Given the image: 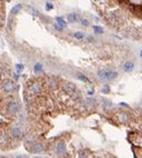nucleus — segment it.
<instances>
[{
    "label": "nucleus",
    "mask_w": 142,
    "mask_h": 158,
    "mask_svg": "<svg viewBox=\"0 0 142 158\" xmlns=\"http://www.w3.org/2000/svg\"><path fill=\"white\" fill-rule=\"evenodd\" d=\"M45 8H46V10H52V9H53V4L50 3V2H48V3H46Z\"/></svg>",
    "instance_id": "412c9836"
},
{
    "label": "nucleus",
    "mask_w": 142,
    "mask_h": 158,
    "mask_svg": "<svg viewBox=\"0 0 142 158\" xmlns=\"http://www.w3.org/2000/svg\"><path fill=\"white\" fill-rule=\"evenodd\" d=\"M8 110H10L12 113H16L19 111V104L16 101H10L8 105Z\"/></svg>",
    "instance_id": "423d86ee"
},
{
    "label": "nucleus",
    "mask_w": 142,
    "mask_h": 158,
    "mask_svg": "<svg viewBox=\"0 0 142 158\" xmlns=\"http://www.w3.org/2000/svg\"><path fill=\"white\" fill-rule=\"evenodd\" d=\"M56 149L58 151H61V153H63V151H65V146H64L62 142H58V144H57V146H56Z\"/></svg>",
    "instance_id": "ddd939ff"
},
{
    "label": "nucleus",
    "mask_w": 142,
    "mask_h": 158,
    "mask_svg": "<svg viewBox=\"0 0 142 158\" xmlns=\"http://www.w3.org/2000/svg\"><path fill=\"white\" fill-rule=\"evenodd\" d=\"M93 29L95 30V32H96V33H102V32H103V29H102L101 27H99V26H94V27H93Z\"/></svg>",
    "instance_id": "2eb2a0df"
},
{
    "label": "nucleus",
    "mask_w": 142,
    "mask_h": 158,
    "mask_svg": "<svg viewBox=\"0 0 142 158\" xmlns=\"http://www.w3.org/2000/svg\"><path fill=\"white\" fill-rule=\"evenodd\" d=\"M96 1H99V2H104L105 0H96Z\"/></svg>",
    "instance_id": "b1692460"
},
{
    "label": "nucleus",
    "mask_w": 142,
    "mask_h": 158,
    "mask_svg": "<svg viewBox=\"0 0 142 158\" xmlns=\"http://www.w3.org/2000/svg\"><path fill=\"white\" fill-rule=\"evenodd\" d=\"M102 92H104V93L110 92V88H108V86H103V87H102Z\"/></svg>",
    "instance_id": "f3484780"
},
{
    "label": "nucleus",
    "mask_w": 142,
    "mask_h": 158,
    "mask_svg": "<svg viewBox=\"0 0 142 158\" xmlns=\"http://www.w3.org/2000/svg\"><path fill=\"white\" fill-rule=\"evenodd\" d=\"M99 77L103 80H107V81H111V80H114L115 78L117 77V73L115 71H108V70H100L99 71Z\"/></svg>",
    "instance_id": "f257e3e1"
},
{
    "label": "nucleus",
    "mask_w": 142,
    "mask_h": 158,
    "mask_svg": "<svg viewBox=\"0 0 142 158\" xmlns=\"http://www.w3.org/2000/svg\"><path fill=\"white\" fill-rule=\"evenodd\" d=\"M129 115L128 113H120L119 115H117V119H119V121L120 122H128L129 121Z\"/></svg>",
    "instance_id": "0eeeda50"
},
{
    "label": "nucleus",
    "mask_w": 142,
    "mask_h": 158,
    "mask_svg": "<svg viewBox=\"0 0 142 158\" xmlns=\"http://www.w3.org/2000/svg\"><path fill=\"white\" fill-rule=\"evenodd\" d=\"M78 15H76V13H68L67 15V20L70 22H76L78 21Z\"/></svg>",
    "instance_id": "1a4fd4ad"
},
{
    "label": "nucleus",
    "mask_w": 142,
    "mask_h": 158,
    "mask_svg": "<svg viewBox=\"0 0 142 158\" xmlns=\"http://www.w3.org/2000/svg\"><path fill=\"white\" fill-rule=\"evenodd\" d=\"M63 89H64V91H66L67 93L72 95L76 88H75V85L72 84V82H65V84L63 85Z\"/></svg>",
    "instance_id": "20e7f679"
},
{
    "label": "nucleus",
    "mask_w": 142,
    "mask_h": 158,
    "mask_svg": "<svg viewBox=\"0 0 142 158\" xmlns=\"http://www.w3.org/2000/svg\"><path fill=\"white\" fill-rule=\"evenodd\" d=\"M55 28H56L57 29V30H58V31H62V29H63V28H62V27L61 26H58V24H55Z\"/></svg>",
    "instance_id": "5701e85b"
},
{
    "label": "nucleus",
    "mask_w": 142,
    "mask_h": 158,
    "mask_svg": "<svg viewBox=\"0 0 142 158\" xmlns=\"http://www.w3.org/2000/svg\"><path fill=\"white\" fill-rule=\"evenodd\" d=\"M40 92V85L38 82H33L29 87H28V93L30 96H36Z\"/></svg>",
    "instance_id": "7ed1b4c3"
},
{
    "label": "nucleus",
    "mask_w": 142,
    "mask_h": 158,
    "mask_svg": "<svg viewBox=\"0 0 142 158\" xmlns=\"http://www.w3.org/2000/svg\"><path fill=\"white\" fill-rule=\"evenodd\" d=\"M43 149H44V147H43V145H41V144H35V142H34V144L30 146L29 150H30V153L38 154V153H40V151H43Z\"/></svg>",
    "instance_id": "39448f33"
},
{
    "label": "nucleus",
    "mask_w": 142,
    "mask_h": 158,
    "mask_svg": "<svg viewBox=\"0 0 142 158\" xmlns=\"http://www.w3.org/2000/svg\"><path fill=\"white\" fill-rule=\"evenodd\" d=\"M39 71H41V65L37 64L35 66V72H39Z\"/></svg>",
    "instance_id": "a211bd4d"
},
{
    "label": "nucleus",
    "mask_w": 142,
    "mask_h": 158,
    "mask_svg": "<svg viewBox=\"0 0 142 158\" xmlns=\"http://www.w3.org/2000/svg\"><path fill=\"white\" fill-rule=\"evenodd\" d=\"M2 89L7 93H11V92H14V91L16 90V84H15L14 81H10V80L5 81V82H3V85H2Z\"/></svg>",
    "instance_id": "f03ea898"
},
{
    "label": "nucleus",
    "mask_w": 142,
    "mask_h": 158,
    "mask_svg": "<svg viewBox=\"0 0 142 158\" xmlns=\"http://www.w3.org/2000/svg\"><path fill=\"white\" fill-rule=\"evenodd\" d=\"M57 24H59V26H61L62 28H64V27L66 26V22L63 20V18L58 17V18H57Z\"/></svg>",
    "instance_id": "f8f14e48"
},
{
    "label": "nucleus",
    "mask_w": 142,
    "mask_h": 158,
    "mask_svg": "<svg viewBox=\"0 0 142 158\" xmlns=\"http://www.w3.org/2000/svg\"><path fill=\"white\" fill-rule=\"evenodd\" d=\"M78 79H79V80H83V81H86V82H90V80H88L87 78L85 77V76H82V75H79V76H78Z\"/></svg>",
    "instance_id": "6ab92c4d"
},
{
    "label": "nucleus",
    "mask_w": 142,
    "mask_h": 158,
    "mask_svg": "<svg viewBox=\"0 0 142 158\" xmlns=\"http://www.w3.org/2000/svg\"><path fill=\"white\" fill-rule=\"evenodd\" d=\"M27 9H28V10H29V11H32V13H33V15H35V16H37V15H38V11H37L36 9L32 8V7H29V6L27 7Z\"/></svg>",
    "instance_id": "dca6fc26"
},
{
    "label": "nucleus",
    "mask_w": 142,
    "mask_h": 158,
    "mask_svg": "<svg viewBox=\"0 0 142 158\" xmlns=\"http://www.w3.org/2000/svg\"><path fill=\"white\" fill-rule=\"evenodd\" d=\"M21 8H23V6H21L20 3H18V4H16L15 7H12V9H11V15H15V13H17Z\"/></svg>",
    "instance_id": "9b49d317"
},
{
    "label": "nucleus",
    "mask_w": 142,
    "mask_h": 158,
    "mask_svg": "<svg viewBox=\"0 0 142 158\" xmlns=\"http://www.w3.org/2000/svg\"><path fill=\"white\" fill-rule=\"evenodd\" d=\"M74 38H75V39H83V38H84V33L83 32H79V31H78V32H75L74 33Z\"/></svg>",
    "instance_id": "4468645a"
},
{
    "label": "nucleus",
    "mask_w": 142,
    "mask_h": 158,
    "mask_svg": "<svg viewBox=\"0 0 142 158\" xmlns=\"http://www.w3.org/2000/svg\"><path fill=\"white\" fill-rule=\"evenodd\" d=\"M17 69H18L19 71L23 70V69H24V66H23V65H17Z\"/></svg>",
    "instance_id": "4be33fe9"
},
{
    "label": "nucleus",
    "mask_w": 142,
    "mask_h": 158,
    "mask_svg": "<svg viewBox=\"0 0 142 158\" xmlns=\"http://www.w3.org/2000/svg\"><path fill=\"white\" fill-rule=\"evenodd\" d=\"M134 69V64L131 61H126L124 64V71L125 72H131V71Z\"/></svg>",
    "instance_id": "6e6552de"
},
{
    "label": "nucleus",
    "mask_w": 142,
    "mask_h": 158,
    "mask_svg": "<svg viewBox=\"0 0 142 158\" xmlns=\"http://www.w3.org/2000/svg\"><path fill=\"white\" fill-rule=\"evenodd\" d=\"M20 129L18 128V127H15V128L11 129V136L14 138H19L20 137Z\"/></svg>",
    "instance_id": "9d476101"
},
{
    "label": "nucleus",
    "mask_w": 142,
    "mask_h": 158,
    "mask_svg": "<svg viewBox=\"0 0 142 158\" xmlns=\"http://www.w3.org/2000/svg\"><path fill=\"white\" fill-rule=\"evenodd\" d=\"M81 23L83 24V26H85V27H87L88 24H90V23H88V21H87L86 19H82V20H81Z\"/></svg>",
    "instance_id": "aec40b11"
}]
</instances>
